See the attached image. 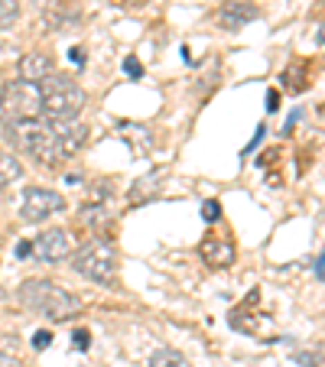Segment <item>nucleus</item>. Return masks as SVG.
Wrapping results in <instances>:
<instances>
[{"label": "nucleus", "instance_id": "obj_1", "mask_svg": "<svg viewBox=\"0 0 325 367\" xmlns=\"http://www.w3.org/2000/svg\"><path fill=\"white\" fill-rule=\"evenodd\" d=\"M3 137L17 153H26L46 169H55L62 160L75 156L88 140V127L78 120H26L3 127Z\"/></svg>", "mask_w": 325, "mask_h": 367}, {"label": "nucleus", "instance_id": "obj_2", "mask_svg": "<svg viewBox=\"0 0 325 367\" xmlns=\"http://www.w3.org/2000/svg\"><path fill=\"white\" fill-rule=\"evenodd\" d=\"M20 303L32 312L53 319V322H65V319H75L82 312V299L53 280H26L20 286Z\"/></svg>", "mask_w": 325, "mask_h": 367}, {"label": "nucleus", "instance_id": "obj_3", "mask_svg": "<svg viewBox=\"0 0 325 367\" xmlns=\"http://www.w3.org/2000/svg\"><path fill=\"white\" fill-rule=\"evenodd\" d=\"M39 95H43V120H78L85 111L88 95L75 78L49 75L39 82Z\"/></svg>", "mask_w": 325, "mask_h": 367}, {"label": "nucleus", "instance_id": "obj_4", "mask_svg": "<svg viewBox=\"0 0 325 367\" xmlns=\"http://www.w3.org/2000/svg\"><path fill=\"white\" fill-rule=\"evenodd\" d=\"M118 267H120V257L111 241L91 238L88 244H82V247L72 254V270H75L82 280L114 283L118 280Z\"/></svg>", "mask_w": 325, "mask_h": 367}, {"label": "nucleus", "instance_id": "obj_5", "mask_svg": "<svg viewBox=\"0 0 325 367\" xmlns=\"http://www.w3.org/2000/svg\"><path fill=\"white\" fill-rule=\"evenodd\" d=\"M43 117V95L32 82H7L0 88V124H26Z\"/></svg>", "mask_w": 325, "mask_h": 367}, {"label": "nucleus", "instance_id": "obj_6", "mask_svg": "<svg viewBox=\"0 0 325 367\" xmlns=\"http://www.w3.org/2000/svg\"><path fill=\"white\" fill-rule=\"evenodd\" d=\"M23 221H30V225H39V221H49L53 215L65 211V195L53 192V189H39V185H30L26 192H23Z\"/></svg>", "mask_w": 325, "mask_h": 367}, {"label": "nucleus", "instance_id": "obj_7", "mask_svg": "<svg viewBox=\"0 0 325 367\" xmlns=\"http://www.w3.org/2000/svg\"><path fill=\"white\" fill-rule=\"evenodd\" d=\"M32 254L43 260V263H62L75 254L72 247V234L62 231V227H53V231H43L39 238L32 241Z\"/></svg>", "mask_w": 325, "mask_h": 367}, {"label": "nucleus", "instance_id": "obj_8", "mask_svg": "<svg viewBox=\"0 0 325 367\" xmlns=\"http://www.w3.org/2000/svg\"><path fill=\"white\" fill-rule=\"evenodd\" d=\"M198 257L202 263H208L212 270H225L234 263V244L225 238H205L198 244Z\"/></svg>", "mask_w": 325, "mask_h": 367}, {"label": "nucleus", "instance_id": "obj_9", "mask_svg": "<svg viewBox=\"0 0 325 367\" xmlns=\"http://www.w3.org/2000/svg\"><path fill=\"white\" fill-rule=\"evenodd\" d=\"M250 20H257V7L241 3V0H228L225 7L218 10V26L228 32H238L241 26H248Z\"/></svg>", "mask_w": 325, "mask_h": 367}, {"label": "nucleus", "instance_id": "obj_10", "mask_svg": "<svg viewBox=\"0 0 325 367\" xmlns=\"http://www.w3.org/2000/svg\"><path fill=\"white\" fill-rule=\"evenodd\" d=\"M17 72H20V82H32V85H39L43 78H49L55 72L53 68V59L43 53H26L17 65Z\"/></svg>", "mask_w": 325, "mask_h": 367}, {"label": "nucleus", "instance_id": "obj_11", "mask_svg": "<svg viewBox=\"0 0 325 367\" xmlns=\"http://www.w3.org/2000/svg\"><path fill=\"white\" fill-rule=\"evenodd\" d=\"M32 3L49 30H59L68 17H75V7H68V0H32Z\"/></svg>", "mask_w": 325, "mask_h": 367}, {"label": "nucleus", "instance_id": "obj_12", "mask_svg": "<svg viewBox=\"0 0 325 367\" xmlns=\"http://www.w3.org/2000/svg\"><path fill=\"white\" fill-rule=\"evenodd\" d=\"M162 176H166V169L160 166V169H153L150 176H143V179H137V182H133V189H130V202H133V205H140V202L153 198V195L160 192Z\"/></svg>", "mask_w": 325, "mask_h": 367}, {"label": "nucleus", "instance_id": "obj_13", "mask_svg": "<svg viewBox=\"0 0 325 367\" xmlns=\"http://www.w3.org/2000/svg\"><path fill=\"white\" fill-rule=\"evenodd\" d=\"M17 179H23V162L17 153H3L0 150V189L13 185Z\"/></svg>", "mask_w": 325, "mask_h": 367}, {"label": "nucleus", "instance_id": "obj_14", "mask_svg": "<svg viewBox=\"0 0 325 367\" xmlns=\"http://www.w3.org/2000/svg\"><path fill=\"white\" fill-rule=\"evenodd\" d=\"M292 361L299 367H322L325 364V345H309V348H296Z\"/></svg>", "mask_w": 325, "mask_h": 367}, {"label": "nucleus", "instance_id": "obj_15", "mask_svg": "<svg viewBox=\"0 0 325 367\" xmlns=\"http://www.w3.org/2000/svg\"><path fill=\"white\" fill-rule=\"evenodd\" d=\"M150 367H189V361L176 348H160V351H153Z\"/></svg>", "mask_w": 325, "mask_h": 367}, {"label": "nucleus", "instance_id": "obj_16", "mask_svg": "<svg viewBox=\"0 0 325 367\" xmlns=\"http://www.w3.org/2000/svg\"><path fill=\"white\" fill-rule=\"evenodd\" d=\"M20 20V3L17 0H0V30H10Z\"/></svg>", "mask_w": 325, "mask_h": 367}, {"label": "nucleus", "instance_id": "obj_17", "mask_svg": "<svg viewBox=\"0 0 325 367\" xmlns=\"http://www.w3.org/2000/svg\"><path fill=\"white\" fill-rule=\"evenodd\" d=\"M202 218H205L208 225H215L218 218H221V205H218L215 198H208L205 205H202Z\"/></svg>", "mask_w": 325, "mask_h": 367}, {"label": "nucleus", "instance_id": "obj_18", "mask_svg": "<svg viewBox=\"0 0 325 367\" xmlns=\"http://www.w3.org/2000/svg\"><path fill=\"white\" fill-rule=\"evenodd\" d=\"M49 345H53V332H49V328H43V332L32 335V348H36V351H46Z\"/></svg>", "mask_w": 325, "mask_h": 367}, {"label": "nucleus", "instance_id": "obj_19", "mask_svg": "<svg viewBox=\"0 0 325 367\" xmlns=\"http://www.w3.org/2000/svg\"><path fill=\"white\" fill-rule=\"evenodd\" d=\"M124 72H127L130 78H143V65L137 62L133 55H130V59H124Z\"/></svg>", "mask_w": 325, "mask_h": 367}, {"label": "nucleus", "instance_id": "obj_20", "mask_svg": "<svg viewBox=\"0 0 325 367\" xmlns=\"http://www.w3.org/2000/svg\"><path fill=\"white\" fill-rule=\"evenodd\" d=\"M267 111H270V114H277V111H280V91H267Z\"/></svg>", "mask_w": 325, "mask_h": 367}, {"label": "nucleus", "instance_id": "obj_21", "mask_svg": "<svg viewBox=\"0 0 325 367\" xmlns=\"http://www.w3.org/2000/svg\"><path fill=\"white\" fill-rule=\"evenodd\" d=\"M263 133H267V130H263V127H257V133H254V140H250L248 147H244V156H248V153H254V150H257V147H260V140H263Z\"/></svg>", "mask_w": 325, "mask_h": 367}, {"label": "nucleus", "instance_id": "obj_22", "mask_svg": "<svg viewBox=\"0 0 325 367\" xmlns=\"http://www.w3.org/2000/svg\"><path fill=\"white\" fill-rule=\"evenodd\" d=\"M0 367H23V361L20 357H13V355H7V351H0Z\"/></svg>", "mask_w": 325, "mask_h": 367}, {"label": "nucleus", "instance_id": "obj_23", "mask_svg": "<svg viewBox=\"0 0 325 367\" xmlns=\"http://www.w3.org/2000/svg\"><path fill=\"white\" fill-rule=\"evenodd\" d=\"M75 348H78V351H88V332H85V328H78V332H75Z\"/></svg>", "mask_w": 325, "mask_h": 367}, {"label": "nucleus", "instance_id": "obj_24", "mask_svg": "<svg viewBox=\"0 0 325 367\" xmlns=\"http://www.w3.org/2000/svg\"><path fill=\"white\" fill-rule=\"evenodd\" d=\"M30 254H32V244H30V241H20V244H17V257L26 260Z\"/></svg>", "mask_w": 325, "mask_h": 367}, {"label": "nucleus", "instance_id": "obj_25", "mask_svg": "<svg viewBox=\"0 0 325 367\" xmlns=\"http://www.w3.org/2000/svg\"><path fill=\"white\" fill-rule=\"evenodd\" d=\"M68 59H72L75 65H85V53H82V46H75V49L68 53Z\"/></svg>", "mask_w": 325, "mask_h": 367}, {"label": "nucleus", "instance_id": "obj_26", "mask_svg": "<svg viewBox=\"0 0 325 367\" xmlns=\"http://www.w3.org/2000/svg\"><path fill=\"white\" fill-rule=\"evenodd\" d=\"M65 182H68V185H78V182H82V176H78V173H72V176H65Z\"/></svg>", "mask_w": 325, "mask_h": 367}, {"label": "nucleus", "instance_id": "obj_27", "mask_svg": "<svg viewBox=\"0 0 325 367\" xmlns=\"http://www.w3.org/2000/svg\"><path fill=\"white\" fill-rule=\"evenodd\" d=\"M315 273H319V276H325V254L319 257V267H315Z\"/></svg>", "mask_w": 325, "mask_h": 367}, {"label": "nucleus", "instance_id": "obj_28", "mask_svg": "<svg viewBox=\"0 0 325 367\" xmlns=\"http://www.w3.org/2000/svg\"><path fill=\"white\" fill-rule=\"evenodd\" d=\"M319 43L325 46V23H322V26H319Z\"/></svg>", "mask_w": 325, "mask_h": 367}]
</instances>
